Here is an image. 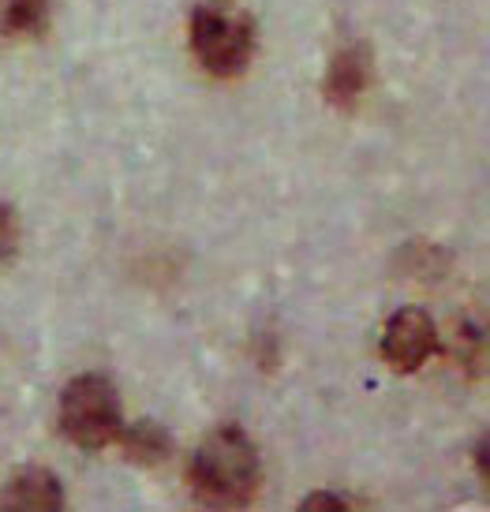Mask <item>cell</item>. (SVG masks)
Returning a JSON list of instances; mask_svg holds the SVG:
<instances>
[{
	"label": "cell",
	"instance_id": "4",
	"mask_svg": "<svg viewBox=\"0 0 490 512\" xmlns=\"http://www.w3.org/2000/svg\"><path fill=\"white\" fill-rule=\"evenodd\" d=\"M438 352V326L423 307H404L382 329V359L401 374L419 370Z\"/></svg>",
	"mask_w": 490,
	"mask_h": 512
},
{
	"label": "cell",
	"instance_id": "3",
	"mask_svg": "<svg viewBox=\"0 0 490 512\" xmlns=\"http://www.w3.org/2000/svg\"><path fill=\"white\" fill-rule=\"evenodd\" d=\"M60 430L64 438L87 449V453H98V449H109L124 427V415H120V397H116V385L101 374H79L64 385L60 393V408H57Z\"/></svg>",
	"mask_w": 490,
	"mask_h": 512
},
{
	"label": "cell",
	"instance_id": "5",
	"mask_svg": "<svg viewBox=\"0 0 490 512\" xmlns=\"http://www.w3.org/2000/svg\"><path fill=\"white\" fill-rule=\"evenodd\" d=\"M0 509L8 512H57L64 509V486L53 471L45 468H23L12 475V483L4 486Z\"/></svg>",
	"mask_w": 490,
	"mask_h": 512
},
{
	"label": "cell",
	"instance_id": "8",
	"mask_svg": "<svg viewBox=\"0 0 490 512\" xmlns=\"http://www.w3.org/2000/svg\"><path fill=\"white\" fill-rule=\"evenodd\" d=\"M116 441H120V449L128 453V460L146 464V468L165 464V460L173 456V434L161 427V423H150V419L131 423V427H120Z\"/></svg>",
	"mask_w": 490,
	"mask_h": 512
},
{
	"label": "cell",
	"instance_id": "9",
	"mask_svg": "<svg viewBox=\"0 0 490 512\" xmlns=\"http://www.w3.org/2000/svg\"><path fill=\"white\" fill-rule=\"evenodd\" d=\"M19 251V217L8 202H0V266L12 262Z\"/></svg>",
	"mask_w": 490,
	"mask_h": 512
},
{
	"label": "cell",
	"instance_id": "2",
	"mask_svg": "<svg viewBox=\"0 0 490 512\" xmlns=\"http://www.w3.org/2000/svg\"><path fill=\"white\" fill-rule=\"evenodd\" d=\"M188 42L202 72H210L214 79H232L247 72L255 57V23L232 0H202L191 8Z\"/></svg>",
	"mask_w": 490,
	"mask_h": 512
},
{
	"label": "cell",
	"instance_id": "6",
	"mask_svg": "<svg viewBox=\"0 0 490 512\" xmlns=\"http://www.w3.org/2000/svg\"><path fill=\"white\" fill-rule=\"evenodd\" d=\"M367 83H371V53L363 45H348L330 60L326 79H322V94H326L330 105L348 109V105H356L363 98Z\"/></svg>",
	"mask_w": 490,
	"mask_h": 512
},
{
	"label": "cell",
	"instance_id": "7",
	"mask_svg": "<svg viewBox=\"0 0 490 512\" xmlns=\"http://www.w3.org/2000/svg\"><path fill=\"white\" fill-rule=\"evenodd\" d=\"M53 15V0H0V38L30 42L42 38Z\"/></svg>",
	"mask_w": 490,
	"mask_h": 512
},
{
	"label": "cell",
	"instance_id": "10",
	"mask_svg": "<svg viewBox=\"0 0 490 512\" xmlns=\"http://www.w3.org/2000/svg\"><path fill=\"white\" fill-rule=\"evenodd\" d=\"M300 509H356V501L341 498V494H311V498L300 501Z\"/></svg>",
	"mask_w": 490,
	"mask_h": 512
},
{
	"label": "cell",
	"instance_id": "1",
	"mask_svg": "<svg viewBox=\"0 0 490 512\" xmlns=\"http://www.w3.org/2000/svg\"><path fill=\"white\" fill-rule=\"evenodd\" d=\"M191 490L210 509H240L259 494L262 456L240 427H217L199 441L188 464Z\"/></svg>",
	"mask_w": 490,
	"mask_h": 512
}]
</instances>
